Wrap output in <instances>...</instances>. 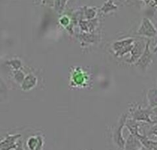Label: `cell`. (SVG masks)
Wrapping results in <instances>:
<instances>
[{
  "mask_svg": "<svg viewBox=\"0 0 157 150\" xmlns=\"http://www.w3.org/2000/svg\"><path fill=\"white\" fill-rule=\"evenodd\" d=\"M135 40L133 38H129L121 41H115L112 44V49L114 51V55L116 57H123L127 54L130 53L133 47Z\"/></svg>",
  "mask_w": 157,
  "mask_h": 150,
  "instance_id": "obj_1",
  "label": "cell"
},
{
  "mask_svg": "<svg viewBox=\"0 0 157 150\" xmlns=\"http://www.w3.org/2000/svg\"><path fill=\"white\" fill-rule=\"evenodd\" d=\"M150 40H147L145 44V47L143 51L142 54L140 57L139 59L136 61L135 65L140 68L141 70L145 71L150 67V64L153 63V54L150 49Z\"/></svg>",
  "mask_w": 157,
  "mask_h": 150,
  "instance_id": "obj_2",
  "label": "cell"
},
{
  "mask_svg": "<svg viewBox=\"0 0 157 150\" xmlns=\"http://www.w3.org/2000/svg\"><path fill=\"white\" fill-rule=\"evenodd\" d=\"M127 119V113H124V114L121 116L117 125L115 126V129L114 130H113V141H114L115 143L118 145V147H119L120 148H122V149H124V146H125L126 143V140L124 139V138L123 137L122 131L124 127L125 126V123Z\"/></svg>",
  "mask_w": 157,
  "mask_h": 150,
  "instance_id": "obj_3",
  "label": "cell"
},
{
  "mask_svg": "<svg viewBox=\"0 0 157 150\" xmlns=\"http://www.w3.org/2000/svg\"><path fill=\"white\" fill-rule=\"evenodd\" d=\"M136 35L148 38H154L157 35V29L155 28L154 24L150 21V18L144 17L143 18L139 29L136 32Z\"/></svg>",
  "mask_w": 157,
  "mask_h": 150,
  "instance_id": "obj_4",
  "label": "cell"
},
{
  "mask_svg": "<svg viewBox=\"0 0 157 150\" xmlns=\"http://www.w3.org/2000/svg\"><path fill=\"white\" fill-rule=\"evenodd\" d=\"M132 119L137 122H146L150 124H153L151 119V115L153 114L152 109L150 107L147 109H144L138 106L136 108L132 110Z\"/></svg>",
  "mask_w": 157,
  "mask_h": 150,
  "instance_id": "obj_5",
  "label": "cell"
},
{
  "mask_svg": "<svg viewBox=\"0 0 157 150\" xmlns=\"http://www.w3.org/2000/svg\"><path fill=\"white\" fill-rule=\"evenodd\" d=\"M21 136V134H8L4 139L0 141V150L15 149L18 139Z\"/></svg>",
  "mask_w": 157,
  "mask_h": 150,
  "instance_id": "obj_6",
  "label": "cell"
},
{
  "mask_svg": "<svg viewBox=\"0 0 157 150\" xmlns=\"http://www.w3.org/2000/svg\"><path fill=\"white\" fill-rule=\"evenodd\" d=\"M145 44L143 42H141V41H135L133 48H132L131 51H130L131 56H130L129 59L127 60V62L129 63V64H135L136 61L139 59V58L142 54L143 51L144 50V47H145Z\"/></svg>",
  "mask_w": 157,
  "mask_h": 150,
  "instance_id": "obj_7",
  "label": "cell"
},
{
  "mask_svg": "<svg viewBox=\"0 0 157 150\" xmlns=\"http://www.w3.org/2000/svg\"><path fill=\"white\" fill-rule=\"evenodd\" d=\"M27 144L30 150H41L44 144V139L41 136H32L29 139Z\"/></svg>",
  "mask_w": 157,
  "mask_h": 150,
  "instance_id": "obj_8",
  "label": "cell"
},
{
  "mask_svg": "<svg viewBox=\"0 0 157 150\" xmlns=\"http://www.w3.org/2000/svg\"><path fill=\"white\" fill-rule=\"evenodd\" d=\"M36 84H37V77L35 76V75L30 73V74L25 77L22 83L21 84V90H24V91H28V90H32V88L35 87V86L36 85Z\"/></svg>",
  "mask_w": 157,
  "mask_h": 150,
  "instance_id": "obj_9",
  "label": "cell"
},
{
  "mask_svg": "<svg viewBox=\"0 0 157 150\" xmlns=\"http://www.w3.org/2000/svg\"><path fill=\"white\" fill-rule=\"evenodd\" d=\"M142 147V144L139 139L130 134L127 140L126 141L124 150H140Z\"/></svg>",
  "mask_w": 157,
  "mask_h": 150,
  "instance_id": "obj_10",
  "label": "cell"
},
{
  "mask_svg": "<svg viewBox=\"0 0 157 150\" xmlns=\"http://www.w3.org/2000/svg\"><path fill=\"white\" fill-rule=\"evenodd\" d=\"M97 38H98V36L94 35L93 33L84 32V33L79 35V39L82 44H94L97 41Z\"/></svg>",
  "mask_w": 157,
  "mask_h": 150,
  "instance_id": "obj_11",
  "label": "cell"
},
{
  "mask_svg": "<svg viewBox=\"0 0 157 150\" xmlns=\"http://www.w3.org/2000/svg\"><path fill=\"white\" fill-rule=\"evenodd\" d=\"M118 6L113 2V0H107L104 3L101 8V12H103L104 15L110 13V12H113V11L117 10Z\"/></svg>",
  "mask_w": 157,
  "mask_h": 150,
  "instance_id": "obj_12",
  "label": "cell"
},
{
  "mask_svg": "<svg viewBox=\"0 0 157 150\" xmlns=\"http://www.w3.org/2000/svg\"><path fill=\"white\" fill-rule=\"evenodd\" d=\"M147 99L149 102V107L153 109L157 107V89H150L147 93Z\"/></svg>",
  "mask_w": 157,
  "mask_h": 150,
  "instance_id": "obj_13",
  "label": "cell"
},
{
  "mask_svg": "<svg viewBox=\"0 0 157 150\" xmlns=\"http://www.w3.org/2000/svg\"><path fill=\"white\" fill-rule=\"evenodd\" d=\"M82 9V16L83 19L85 18V20H91L95 18L97 15V9L94 7H83Z\"/></svg>",
  "mask_w": 157,
  "mask_h": 150,
  "instance_id": "obj_14",
  "label": "cell"
},
{
  "mask_svg": "<svg viewBox=\"0 0 157 150\" xmlns=\"http://www.w3.org/2000/svg\"><path fill=\"white\" fill-rule=\"evenodd\" d=\"M6 64H7L8 65L11 66L14 70H20V69L21 68V67H22V62H21L19 59H17V58L9 60V61H8L7 62H6Z\"/></svg>",
  "mask_w": 157,
  "mask_h": 150,
  "instance_id": "obj_15",
  "label": "cell"
},
{
  "mask_svg": "<svg viewBox=\"0 0 157 150\" xmlns=\"http://www.w3.org/2000/svg\"><path fill=\"white\" fill-rule=\"evenodd\" d=\"M67 0H55L54 2V8L58 13H61L64 9L65 5Z\"/></svg>",
  "mask_w": 157,
  "mask_h": 150,
  "instance_id": "obj_16",
  "label": "cell"
},
{
  "mask_svg": "<svg viewBox=\"0 0 157 150\" xmlns=\"http://www.w3.org/2000/svg\"><path fill=\"white\" fill-rule=\"evenodd\" d=\"M13 77L15 79V81L17 83L21 84L22 83L23 80L25 78V73L21 71V70H14L13 71Z\"/></svg>",
  "mask_w": 157,
  "mask_h": 150,
  "instance_id": "obj_17",
  "label": "cell"
},
{
  "mask_svg": "<svg viewBox=\"0 0 157 150\" xmlns=\"http://www.w3.org/2000/svg\"><path fill=\"white\" fill-rule=\"evenodd\" d=\"M59 22L63 27L67 28V29L68 28V27H71V25L72 24L71 19L68 18V16L67 15H63L61 18H59Z\"/></svg>",
  "mask_w": 157,
  "mask_h": 150,
  "instance_id": "obj_18",
  "label": "cell"
},
{
  "mask_svg": "<svg viewBox=\"0 0 157 150\" xmlns=\"http://www.w3.org/2000/svg\"><path fill=\"white\" fill-rule=\"evenodd\" d=\"M148 135L149 136H150V135H155L157 137V124H153V126L150 129V132H149Z\"/></svg>",
  "mask_w": 157,
  "mask_h": 150,
  "instance_id": "obj_19",
  "label": "cell"
},
{
  "mask_svg": "<svg viewBox=\"0 0 157 150\" xmlns=\"http://www.w3.org/2000/svg\"><path fill=\"white\" fill-rule=\"evenodd\" d=\"M15 150H24L22 147V143H21V141H18L17 142V147Z\"/></svg>",
  "mask_w": 157,
  "mask_h": 150,
  "instance_id": "obj_20",
  "label": "cell"
},
{
  "mask_svg": "<svg viewBox=\"0 0 157 150\" xmlns=\"http://www.w3.org/2000/svg\"><path fill=\"white\" fill-rule=\"evenodd\" d=\"M152 121H153V124H157V116L155 115L153 118H151Z\"/></svg>",
  "mask_w": 157,
  "mask_h": 150,
  "instance_id": "obj_21",
  "label": "cell"
},
{
  "mask_svg": "<svg viewBox=\"0 0 157 150\" xmlns=\"http://www.w3.org/2000/svg\"><path fill=\"white\" fill-rule=\"evenodd\" d=\"M151 2H153V3L151 4V6H153V7H154V6H157V0H152Z\"/></svg>",
  "mask_w": 157,
  "mask_h": 150,
  "instance_id": "obj_22",
  "label": "cell"
},
{
  "mask_svg": "<svg viewBox=\"0 0 157 150\" xmlns=\"http://www.w3.org/2000/svg\"><path fill=\"white\" fill-rule=\"evenodd\" d=\"M153 53H157V44H156V47H155L154 48H153Z\"/></svg>",
  "mask_w": 157,
  "mask_h": 150,
  "instance_id": "obj_23",
  "label": "cell"
},
{
  "mask_svg": "<svg viewBox=\"0 0 157 150\" xmlns=\"http://www.w3.org/2000/svg\"><path fill=\"white\" fill-rule=\"evenodd\" d=\"M140 150H150V149H148V148H145V147H142V148H141Z\"/></svg>",
  "mask_w": 157,
  "mask_h": 150,
  "instance_id": "obj_24",
  "label": "cell"
},
{
  "mask_svg": "<svg viewBox=\"0 0 157 150\" xmlns=\"http://www.w3.org/2000/svg\"><path fill=\"white\" fill-rule=\"evenodd\" d=\"M152 150H157V145H155V146L153 147V148Z\"/></svg>",
  "mask_w": 157,
  "mask_h": 150,
  "instance_id": "obj_25",
  "label": "cell"
}]
</instances>
